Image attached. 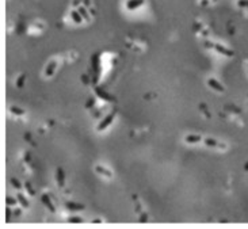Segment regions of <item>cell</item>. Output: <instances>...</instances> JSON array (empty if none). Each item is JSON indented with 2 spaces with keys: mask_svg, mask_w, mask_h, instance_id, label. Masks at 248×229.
<instances>
[{
  "mask_svg": "<svg viewBox=\"0 0 248 229\" xmlns=\"http://www.w3.org/2000/svg\"><path fill=\"white\" fill-rule=\"evenodd\" d=\"M115 113H117V111H113V113H110L109 115H106V117L102 119V122L98 125L96 130H98V132H103L106 127L110 126L111 122H113V121H114V118H115Z\"/></svg>",
  "mask_w": 248,
  "mask_h": 229,
  "instance_id": "1",
  "label": "cell"
},
{
  "mask_svg": "<svg viewBox=\"0 0 248 229\" xmlns=\"http://www.w3.org/2000/svg\"><path fill=\"white\" fill-rule=\"evenodd\" d=\"M57 65H59V60L54 58V60H52V61H49L46 68H45V77H52L56 71V68H57Z\"/></svg>",
  "mask_w": 248,
  "mask_h": 229,
  "instance_id": "2",
  "label": "cell"
},
{
  "mask_svg": "<svg viewBox=\"0 0 248 229\" xmlns=\"http://www.w3.org/2000/svg\"><path fill=\"white\" fill-rule=\"evenodd\" d=\"M144 3H145V0H127V1H126V8H127L129 11H134V10H137L138 7H141Z\"/></svg>",
  "mask_w": 248,
  "mask_h": 229,
  "instance_id": "3",
  "label": "cell"
},
{
  "mask_svg": "<svg viewBox=\"0 0 248 229\" xmlns=\"http://www.w3.org/2000/svg\"><path fill=\"white\" fill-rule=\"evenodd\" d=\"M41 201H42V203H43V205H45V206H46L47 209L50 210L52 213H54V212H56V209H54V205L52 203L50 198H49V195H47V194H42V195H41Z\"/></svg>",
  "mask_w": 248,
  "mask_h": 229,
  "instance_id": "4",
  "label": "cell"
},
{
  "mask_svg": "<svg viewBox=\"0 0 248 229\" xmlns=\"http://www.w3.org/2000/svg\"><path fill=\"white\" fill-rule=\"evenodd\" d=\"M208 86L210 88H213V90H216V91H220V92L224 91V86H222L220 81H217L216 79H209L208 80Z\"/></svg>",
  "mask_w": 248,
  "mask_h": 229,
  "instance_id": "5",
  "label": "cell"
},
{
  "mask_svg": "<svg viewBox=\"0 0 248 229\" xmlns=\"http://www.w3.org/2000/svg\"><path fill=\"white\" fill-rule=\"evenodd\" d=\"M214 49H216L218 53H221V54L226 56V57H232V56H233V52L229 50V49H226V47L222 46V45H214Z\"/></svg>",
  "mask_w": 248,
  "mask_h": 229,
  "instance_id": "6",
  "label": "cell"
},
{
  "mask_svg": "<svg viewBox=\"0 0 248 229\" xmlns=\"http://www.w3.org/2000/svg\"><path fill=\"white\" fill-rule=\"evenodd\" d=\"M71 19H72V22H75L76 24H80L84 18L80 15V12L77 11V8H76V10H73V11L71 12Z\"/></svg>",
  "mask_w": 248,
  "mask_h": 229,
  "instance_id": "7",
  "label": "cell"
},
{
  "mask_svg": "<svg viewBox=\"0 0 248 229\" xmlns=\"http://www.w3.org/2000/svg\"><path fill=\"white\" fill-rule=\"evenodd\" d=\"M95 171H96L98 174L106 176V178H111V176H113V172H111L110 170L104 168V167H102V166H96V167H95Z\"/></svg>",
  "mask_w": 248,
  "mask_h": 229,
  "instance_id": "8",
  "label": "cell"
},
{
  "mask_svg": "<svg viewBox=\"0 0 248 229\" xmlns=\"http://www.w3.org/2000/svg\"><path fill=\"white\" fill-rule=\"evenodd\" d=\"M201 140H202L201 136H198V134H189L185 137V142H187V144H197Z\"/></svg>",
  "mask_w": 248,
  "mask_h": 229,
  "instance_id": "9",
  "label": "cell"
},
{
  "mask_svg": "<svg viewBox=\"0 0 248 229\" xmlns=\"http://www.w3.org/2000/svg\"><path fill=\"white\" fill-rule=\"evenodd\" d=\"M65 207L69 210H83L84 209V205L82 203H76V202H65Z\"/></svg>",
  "mask_w": 248,
  "mask_h": 229,
  "instance_id": "10",
  "label": "cell"
},
{
  "mask_svg": "<svg viewBox=\"0 0 248 229\" xmlns=\"http://www.w3.org/2000/svg\"><path fill=\"white\" fill-rule=\"evenodd\" d=\"M77 11L80 12V15L83 16V18H84V19L86 20H90V15H88V11H87V7H84V6H79V7H77Z\"/></svg>",
  "mask_w": 248,
  "mask_h": 229,
  "instance_id": "11",
  "label": "cell"
},
{
  "mask_svg": "<svg viewBox=\"0 0 248 229\" xmlns=\"http://www.w3.org/2000/svg\"><path fill=\"white\" fill-rule=\"evenodd\" d=\"M64 179H65V175H64V171L61 168L57 170V182H59V186L63 187L64 186Z\"/></svg>",
  "mask_w": 248,
  "mask_h": 229,
  "instance_id": "12",
  "label": "cell"
},
{
  "mask_svg": "<svg viewBox=\"0 0 248 229\" xmlns=\"http://www.w3.org/2000/svg\"><path fill=\"white\" fill-rule=\"evenodd\" d=\"M16 198H18L19 203L23 206V207H29V205H30V203H29V201L26 199V198H24L23 194H18V197H16Z\"/></svg>",
  "mask_w": 248,
  "mask_h": 229,
  "instance_id": "13",
  "label": "cell"
},
{
  "mask_svg": "<svg viewBox=\"0 0 248 229\" xmlns=\"http://www.w3.org/2000/svg\"><path fill=\"white\" fill-rule=\"evenodd\" d=\"M10 111H11V114H14V115H24V110H22V109L18 107V106H12L11 109H10Z\"/></svg>",
  "mask_w": 248,
  "mask_h": 229,
  "instance_id": "14",
  "label": "cell"
},
{
  "mask_svg": "<svg viewBox=\"0 0 248 229\" xmlns=\"http://www.w3.org/2000/svg\"><path fill=\"white\" fill-rule=\"evenodd\" d=\"M205 144L208 146H220V144L214 140V138H206L205 140Z\"/></svg>",
  "mask_w": 248,
  "mask_h": 229,
  "instance_id": "15",
  "label": "cell"
},
{
  "mask_svg": "<svg viewBox=\"0 0 248 229\" xmlns=\"http://www.w3.org/2000/svg\"><path fill=\"white\" fill-rule=\"evenodd\" d=\"M18 202H19V201H18V198H16V199H14V198L8 197L7 199H6V203H7V206H15Z\"/></svg>",
  "mask_w": 248,
  "mask_h": 229,
  "instance_id": "16",
  "label": "cell"
},
{
  "mask_svg": "<svg viewBox=\"0 0 248 229\" xmlns=\"http://www.w3.org/2000/svg\"><path fill=\"white\" fill-rule=\"evenodd\" d=\"M96 92H98V95H100V96H103L104 99H107V100H113V98L111 96H109L107 94H104L103 91H100V88H96Z\"/></svg>",
  "mask_w": 248,
  "mask_h": 229,
  "instance_id": "17",
  "label": "cell"
},
{
  "mask_svg": "<svg viewBox=\"0 0 248 229\" xmlns=\"http://www.w3.org/2000/svg\"><path fill=\"white\" fill-rule=\"evenodd\" d=\"M68 222H71V224H80V222H83V220L80 217H73V218H69Z\"/></svg>",
  "mask_w": 248,
  "mask_h": 229,
  "instance_id": "18",
  "label": "cell"
},
{
  "mask_svg": "<svg viewBox=\"0 0 248 229\" xmlns=\"http://www.w3.org/2000/svg\"><path fill=\"white\" fill-rule=\"evenodd\" d=\"M11 184L15 187V189H20V183H19V180L18 179H15V178H12L11 179Z\"/></svg>",
  "mask_w": 248,
  "mask_h": 229,
  "instance_id": "19",
  "label": "cell"
},
{
  "mask_svg": "<svg viewBox=\"0 0 248 229\" xmlns=\"http://www.w3.org/2000/svg\"><path fill=\"white\" fill-rule=\"evenodd\" d=\"M26 79V76L24 75H22L19 77V80H18V81H16V86H18V87H22V86H23V80Z\"/></svg>",
  "mask_w": 248,
  "mask_h": 229,
  "instance_id": "20",
  "label": "cell"
},
{
  "mask_svg": "<svg viewBox=\"0 0 248 229\" xmlns=\"http://www.w3.org/2000/svg\"><path fill=\"white\" fill-rule=\"evenodd\" d=\"M239 7H248V0H239Z\"/></svg>",
  "mask_w": 248,
  "mask_h": 229,
  "instance_id": "21",
  "label": "cell"
},
{
  "mask_svg": "<svg viewBox=\"0 0 248 229\" xmlns=\"http://www.w3.org/2000/svg\"><path fill=\"white\" fill-rule=\"evenodd\" d=\"M26 189L29 190V193L31 194V195H33V194H34V190L31 189V186H30V183H26Z\"/></svg>",
  "mask_w": 248,
  "mask_h": 229,
  "instance_id": "22",
  "label": "cell"
},
{
  "mask_svg": "<svg viewBox=\"0 0 248 229\" xmlns=\"http://www.w3.org/2000/svg\"><path fill=\"white\" fill-rule=\"evenodd\" d=\"M80 3H82V0H73V1H72V6H73V7H79Z\"/></svg>",
  "mask_w": 248,
  "mask_h": 229,
  "instance_id": "23",
  "label": "cell"
},
{
  "mask_svg": "<svg viewBox=\"0 0 248 229\" xmlns=\"http://www.w3.org/2000/svg\"><path fill=\"white\" fill-rule=\"evenodd\" d=\"M83 6H84V7H90V6H91V0H83Z\"/></svg>",
  "mask_w": 248,
  "mask_h": 229,
  "instance_id": "24",
  "label": "cell"
},
{
  "mask_svg": "<svg viewBox=\"0 0 248 229\" xmlns=\"http://www.w3.org/2000/svg\"><path fill=\"white\" fill-rule=\"evenodd\" d=\"M19 213H20L19 210H14V216H18V214H19Z\"/></svg>",
  "mask_w": 248,
  "mask_h": 229,
  "instance_id": "25",
  "label": "cell"
},
{
  "mask_svg": "<svg viewBox=\"0 0 248 229\" xmlns=\"http://www.w3.org/2000/svg\"><path fill=\"white\" fill-rule=\"evenodd\" d=\"M244 170H245V171H248V163H247V164H245V166H244Z\"/></svg>",
  "mask_w": 248,
  "mask_h": 229,
  "instance_id": "26",
  "label": "cell"
}]
</instances>
